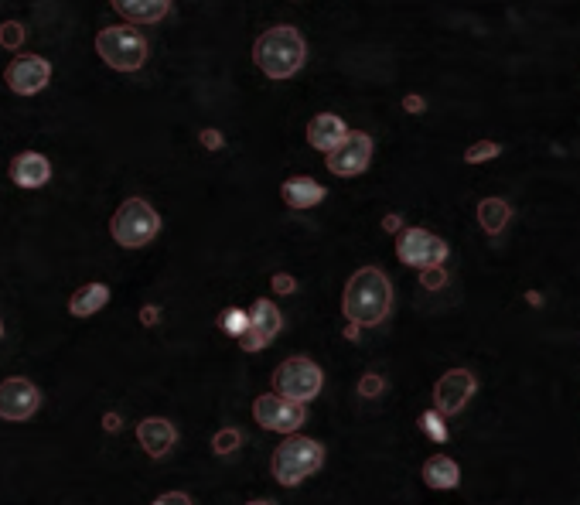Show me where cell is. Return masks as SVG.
Wrapping results in <instances>:
<instances>
[{
    "label": "cell",
    "mask_w": 580,
    "mask_h": 505,
    "mask_svg": "<svg viewBox=\"0 0 580 505\" xmlns=\"http://www.w3.org/2000/svg\"><path fill=\"white\" fill-rule=\"evenodd\" d=\"M403 110H406V113H424V110H427V99H424V96H417V93L403 96Z\"/></svg>",
    "instance_id": "31"
},
{
    "label": "cell",
    "mask_w": 580,
    "mask_h": 505,
    "mask_svg": "<svg viewBox=\"0 0 580 505\" xmlns=\"http://www.w3.org/2000/svg\"><path fill=\"white\" fill-rule=\"evenodd\" d=\"M96 52L116 72H137L147 62V41L134 24H113L96 35Z\"/></svg>",
    "instance_id": "5"
},
{
    "label": "cell",
    "mask_w": 580,
    "mask_h": 505,
    "mask_svg": "<svg viewBox=\"0 0 580 505\" xmlns=\"http://www.w3.org/2000/svg\"><path fill=\"white\" fill-rule=\"evenodd\" d=\"M157 318H161V311H157V308H144V311H140V321H144V325H154Z\"/></svg>",
    "instance_id": "35"
},
{
    "label": "cell",
    "mask_w": 580,
    "mask_h": 505,
    "mask_svg": "<svg viewBox=\"0 0 580 505\" xmlns=\"http://www.w3.org/2000/svg\"><path fill=\"white\" fill-rule=\"evenodd\" d=\"M103 427H106V430H116V427H120V417H116V413H106V417H103Z\"/></svg>",
    "instance_id": "36"
},
{
    "label": "cell",
    "mask_w": 580,
    "mask_h": 505,
    "mask_svg": "<svg viewBox=\"0 0 580 505\" xmlns=\"http://www.w3.org/2000/svg\"><path fill=\"white\" fill-rule=\"evenodd\" d=\"M270 284H273V291H277V294H294L297 291V280L290 277V273H273Z\"/></svg>",
    "instance_id": "30"
},
{
    "label": "cell",
    "mask_w": 580,
    "mask_h": 505,
    "mask_svg": "<svg viewBox=\"0 0 580 505\" xmlns=\"http://www.w3.org/2000/svg\"><path fill=\"white\" fill-rule=\"evenodd\" d=\"M253 62L256 69L267 79H290L304 69L308 62V45H304V35L290 24H277V28H267L253 45Z\"/></svg>",
    "instance_id": "2"
},
{
    "label": "cell",
    "mask_w": 580,
    "mask_h": 505,
    "mask_svg": "<svg viewBox=\"0 0 580 505\" xmlns=\"http://www.w3.org/2000/svg\"><path fill=\"white\" fill-rule=\"evenodd\" d=\"M348 134L345 120L335 117V113H318L311 123H308V144L314 147V151L328 154L331 147L342 144V137Z\"/></svg>",
    "instance_id": "15"
},
{
    "label": "cell",
    "mask_w": 580,
    "mask_h": 505,
    "mask_svg": "<svg viewBox=\"0 0 580 505\" xmlns=\"http://www.w3.org/2000/svg\"><path fill=\"white\" fill-rule=\"evenodd\" d=\"M424 482L430 488H437V492H447V488H458L461 482V468L454 458H447V454H434V458L424 461Z\"/></svg>",
    "instance_id": "18"
},
{
    "label": "cell",
    "mask_w": 580,
    "mask_h": 505,
    "mask_svg": "<svg viewBox=\"0 0 580 505\" xmlns=\"http://www.w3.org/2000/svg\"><path fill=\"white\" fill-rule=\"evenodd\" d=\"M325 465V447L311 437H284L273 451V478L280 485H301Z\"/></svg>",
    "instance_id": "4"
},
{
    "label": "cell",
    "mask_w": 580,
    "mask_h": 505,
    "mask_svg": "<svg viewBox=\"0 0 580 505\" xmlns=\"http://www.w3.org/2000/svg\"><path fill=\"white\" fill-rule=\"evenodd\" d=\"M250 325H253V328L260 331V335L270 342V338L280 331V325H284V318H280L277 304L267 301V297H260V301L253 304V311H250Z\"/></svg>",
    "instance_id": "21"
},
{
    "label": "cell",
    "mask_w": 580,
    "mask_h": 505,
    "mask_svg": "<svg viewBox=\"0 0 580 505\" xmlns=\"http://www.w3.org/2000/svg\"><path fill=\"white\" fill-rule=\"evenodd\" d=\"M396 256L406 267H444L447 260V243L441 236L427 233V229H403L400 239H396Z\"/></svg>",
    "instance_id": "7"
},
{
    "label": "cell",
    "mask_w": 580,
    "mask_h": 505,
    "mask_svg": "<svg viewBox=\"0 0 580 505\" xmlns=\"http://www.w3.org/2000/svg\"><path fill=\"white\" fill-rule=\"evenodd\" d=\"M250 505H270V502H250Z\"/></svg>",
    "instance_id": "38"
},
{
    "label": "cell",
    "mask_w": 580,
    "mask_h": 505,
    "mask_svg": "<svg viewBox=\"0 0 580 505\" xmlns=\"http://www.w3.org/2000/svg\"><path fill=\"white\" fill-rule=\"evenodd\" d=\"M236 342H239V349H243V352H260L263 345H267V338H263L253 325H246L243 335H236Z\"/></svg>",
    "instance_id": "27"
},
{
    "label": "cell",
    "mask_w": 580,
    "mask_h": 505,
    "mask_svg": "<svg viewBox=\"0 0 580 505\" xmlns=\"http://www.w3.org/2000/svg\"><path fill=\"white\" fill-rule=\"evenodd\" d=\"M420 284H424L427 291H441V287L447 284L444 267H427V270H420Z\"/></svg>",
    "instance_id": "29"
},
{
    "label": "cell",
    "mask_w": 580,
    "mask_h": 505,
    "mask_svg": "<svg viewBox=\"0 0 580 505\" xmlns=\"http://www.w3.org/2000/svg\"><path fill=\"white\" fill-rule=\"evenodd\" d=\"M325 157H328L325 164H328L331 175L355 178V175H362L372 161V137L366 134V130H348V134L342 137V144L331 147Z\"/></svg>",
    "instance_id": "9"
},
{
    "label": "cell",
    "mask_w": 580,
    "mask_h": 505,
    "mask_svg": "<svg viewBox=\"0 0 580 505\" xmlns=\"http://www.w3.org/2000/svg\"><path fill=\"white\" fill-rule=\"evenodd\" d=\"M499 154H502V144H495V140H478V144H471L468 151H464V161L485 164V161H495Z\"/></svg>",
    "instance_id": "22"
},
{
    "label": "cell",
    "mask_w": 580,
    "mask_h": 505,
    "mask_svg": "<svg viewBox=\"0 0 580 505\" xmlns=\"http://www.w3.org/2000/svg\"><path fill=\"white\" fill-rule=\"evenodd\" d=\"M420 430H424L430 441H437V444L447 441V424H444V417L437 410H427L424 417H420Z\"/></svg>",
    "instance_id": "23"
},
{
    "label": "cell",
    "mask_w": 580,
    "mask_h": 505,
    "mask_svg": "<svg viewBox=\"0 0 580 505\" xmlns=\"http://www.w3.org/2000/svg\"><path fill=\"white\" fill-rule=\"evenodd\" d=\"M383 229H386V233H400V229H403V219H400V215H386V219H383Z\"/></svg>",
    "instance_id": "34"
},
{
    "label": "cell",
    "mask_w": 580,
    "mask_h": 505,
    "mask_svg": "<svg viewBox=\"0 0 580 505\" xmlns=\"http://www.w3.org/2000/svg\"><path fill=\"white\" fill-rule=\"evenodd\" d=\"M239 444H243V434H239L236 427H222L219 434L212 437V451L215 454H232Z\"/></svg>",
    "instance_id": "24"
},
{
    "label": "cell",
    "mask_w": 580,
    "mask_h": 505,
    "mask_svg": "<svg viewBox=\"0 0 580 505\" xmlns=\"http://www.w3.org/2000/svg\"><path fill=\"white\" fill-rule=\"evenodd\" d=\"M0 338H4V321H0Z\"/></svg>",
    "instance_id": "37"
},
{
    "label": "cell",
    "mask_w": 580,
    "mask_h": 505,
    "mask_svg": "<svg viewBox=\"0 0 580 505\" xmlns=\"http://www.w3.org/2000/svg\"><path fill=\"white\" fill-rule=\"evenodd\" d=\"M389 308H393V284L379 267H362L352 273V280L345 284L342 311L352 325L369 328L383 325Z\"/></svg>",
    "instance_id": "1"
},
{
    "label": "cell",
    "mask_w": 580,
    "mask_h": 505,
    "mask_svg": "<svg viewBox=\"0 0 580 505\" xmlns=\"http://www.w3.org/2000/svg\"><path fill=\"white\" fill-rule=\"evenodd\" d=\"M202 144L205 147H209V151H219V147H222V134H219V130H202Z\"/></svg>",
    "instance_id": "33"
},
{
    "label": "cell",
    "mask_w": 580,
    "mask_h": 505,
    "mask_svg": "<svg viewBox=\"0 0 580 505\" xmlns=\"http://www.w3.org/2000/svg\"><path fill=\"white\" fill-rule=\"evenodd\" d=\"M253 417L263 430L294 434V430L304 424L308 410H304V403L287 400V396H280V393H263V396H256V403H253Z\"/></svg>",
    "instance_id": "8"
},
{
    "label": "cell",
    "mask_w": 580,
    "mask_h": 505,
    "mask_svg": "<svg viewBox=\"0 0 580 505\" xmlns=\"http://www.w3.org/2000/svg\"><path fill=\"white\" fill-rule=\"evenodd\" d=\"M41 407V393L31 379L24 376H11L0 383V417L4 420H31Z\"/></svg>",
    "instance_id": "11"
},
{
    "label": "cell",
    "mask_w": 580,
    "mask_h": 505,
    "mask_svg": "<svg viewBox=\"0 0 580 505\" xmlns=\"http://www.w3.org/2000/svg\"><path fill=\"white\" fill-rule=\"evenodd\" d=\"M48 178H52V164H48L45 154L24 151L11 161V181L18 188H41L48 185Z\"/></svg>",
    "instance_id": "13"
},
{
    "label": "cell",
    "mask_w": 580,
    "mask_h": 505,
    "mask_svg": "<svg viewBox=\"0 0 580 505\" xmlns=\"http://www.w3.org/2000/svg\"><path fill=\"white\" fill-rule=\"evenodd\" d=\"M246 325H250V314L239 311V308H232V311H226V314H222V318H219V328L226 331V335H232V338L243 335Z\"/></svg>",
    "instance_id": "25"
},
{
    "label": "cell",
    "mask_w": 580,
    "mask_h": 505,
    "mask_svg": "<svg viewBox=\"0 0 580 505\" xmlns=\"http://www.w3.org/2000/svg\"><path fill=\"white\" fill-rule=\"evenodd\" d=\"M137 437H140V447H144L151 458H164V454L174 447V441H178V430H174V424H168L164 417H147V420H140Z\"/></svg>",
    "instance_id": "14"
},
{
    "label": "cell",
    "mask_w": 580,
    "mask_h": 505,
    "mask_svg": "<svg viewBox=\"0 0 580 505\" xmlns=\"http://www.w3.org/2000/svg\"><path fill=\"white\" fill-rule=\"evenodd\" d=\"M106 301H110V287L106 284H86L69 297V311L76 314V318H89V314L103 311Z\"/></svg>",
    "instance_id": "19"
},
{
    "label": "cell",
    "mask_w": 580,
    "mask_h": 505,
    "mask_svg": "<svg viewBox=\"0 0 580 505\" xmlns=\"http://www.w3.org/2000/svg\"><path fill=\"white\" fill-rule=\"evenodd\" d=\"M386 389V379L383 376H376V372H366V376L359 379V396H379Z\"/></svg>",
    "instance_id": "28"
},
{
    "label": "cell",
    "mask_w": 580,
    "mask_h": 505,
    "mask_svg": "<svg viewBox=\"0 0 580 505\" xmlns=\"http://www.w3.org/2000/svg\"><path fill=\"white\" fill-rule=\"evenodd\" d=\"M512 219V209L505 198H482L478 202V222H482V229L488 236H499L505 226H509Z\"/></svg>",
    "instance_id": "20"
},
{
    "label": "cell",
    "mask_w": 580,
    "mask_h": 505,
    "mask_svg": "<svg viewBox=\"0 0 580 505\" xmlns=\"http://www.w3.org/2000/svg\"><path fill=\"white\" fill-rule=\"evenodd\" d=\"M4 79L18 96H35L52 82V65H48V59H41V55H18V59L7 65Z\"/></svg>",
    "instance_id": "12"
},
{
    "label": "cell",
    "mask_w": 580,
    "mask_h": 505,
    "mask_svg": "<svg viewBox=\"0 0 580 505\" xmlns=\"http://www.w3.org/2000/svg\"><path fill=\"white\" fill-rule=\"evenodd\" d=\"M154 505H195V502L188 499L185 492H168V495H161V499H154Z\"/></svg>",
    "instance_id": "32"
},
{
    "label": "cell",
    "mask_w": 580,
    "mask_h": 505,
    "mask_svg": "<svg viewBox=\"0 0 580 505\" xmlns=\"http://www.w3.org/2000/svg\"><path fill=\"white\" fill-rule=\"evenodd\" d=\"M130 24H157L171 11V0H110Z\"/></svg>",
    "instance_id": "17"
},
{
    "label": "cell",
    "mask_w": 580,
    "mask_h": 505,
    "mask_svg": "<svg viewBox=\"0 0 580 505\" xmlns=\"http://www.w3.org/2000/svg\"><path fill=\"white\" fill-rule=\"evenodd\" d=\"M157 233H161V215L144 198H127L110 219V236L123 250H144Z\"/></svg>",
    "instance_id": "3"
},
{
    "label": "cell",
    "mask_w": 580,
    "mask_h": 505,
    "mask_svg": "<svg viewBox=\"0 0 580 505\" xmlns=\"http://www.w3.org/2000/svg\"><path fill=\"white\" fill-rule=\"evenodd\" d=\"M0 45L4 48H21L24 45V24L21 21H4L0 24Z\"/></svg>",
    "instance_id": "26"
},
{
    "label": "cell",
    "mask_w": 580,
    "mask_h": 505,
    "mask_svg": "<svg viewBox=\"0 0 580 505\" xmlns=\"http://www.w3.org/2000/svg\"><path fill=\"white\" fill-rule=\"evenodd\" d=\"M478 389V379L471 376L468 369H451L444 372L441 379H437L434 386V410L441 413V417H454V413H461L468 407V400L475 396Z\"/></svg>",
    "instance_id": "10"
},
{
    "label": "cell",
    "mask_w": 580,
    "mask_h": 505,
    "mask_svg": "<svg viewBox=\"0 0 580 505\" xmlns=\"http://www.w3.org/2000/svg\"><path fill=\"white\" fill-rule=\"evenodd\" d=\"M325 185H318L314 178H287L284 185H280V198L290 205V209H314V205L325 202Z\"/></svg>",
    "instance_id": "16"
},
{
    "label": "cell",
    "mask_w": 580,
    "mask_h": 505,
    "mask_svg": "<svg viewBox=\"0 0 580 505\" xmlns=\"http://www.w3.org/2000/svg\"><path fill=\"white\" fill-rule=\"evenodd\" d=\"M321 383H325L321 369L314 366L311 359H304V355H294V359L280 362L277 372H273V393L287 396V400H297V403H311L314 396L321 393Z\"/></svg>",
    "instance_id": "6"
}]
</instances>
